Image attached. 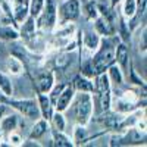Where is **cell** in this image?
<instances>
[{
  "label": "cell",
  "instance_id": "obj_1",
  "mask_svg": "<svg viewBox=\"0 0 147 147\" xmlns=\"http://www.w3.org/2000/svg\"><path fill=\"white\" fill-rule=\"evenodd\" d=\"M71 106H72V116L77 124L87 125L91 121L93 110H94V102H93L91 93H80L78 96H74Z\"/></svg>",
  "mask_w": 147,
  "mask_h": 147
},
{
  "label": "cell",
  "instance_id": "obj_2",
  "mask_svg": "<svg viewBox=\"0 0 147 147\" xmlns=\"http://www.w3.org/2000/svg\"><path fill=\"white\" fill-rule=\"evenodd\" d=\"M115 46L112 41L102 40L99 49L96 50V55L93 56V60L90 63L93 77L99 75L102 72H106V69L115 63Z\"/></svg>",
  "mask_w": 147,
  "mask_h": 147
},
{
  "label": "cell",
  "instance_id": "obj_3",
  "mask_svg": "<svg viewBox=\"0 0 147 147\" xmlns=\"http://www.w3.org/2000/svg\"><path fill=\"white\" fill-rule=\"evenodd\" d=\"M56 22H57V7H56L55 0H46L43 10L35 18L37 27L50 31L56 27Z\"/></svg>",
  "mask_w": 147,
  "mask_h": 147
},
{
  "label": "cell",
  "instance_id": "obj_4",
  "mask_svg": "<svg viewBox=\"0 0 147 147\" xmlns=\"http://www.w3.org/2000/svg\"><path fill=\"white\" fill-rule=\"evenodd\" d=\"M7 105H10L15 110H18L22 116H25V118H28L31 121H37V119L41 118L38 103H37V100H34V99L15 100V99H12V97H10Z\"/></svg>",
  "mask_w": 147,
  "mask_h": 147
},
{
  "label": "cell",
  "instance_id": "obj_5",
  "mask_svg": "<svg viewBox=\"0 0 147 147\" xmlns=\"http://www.w3.org/2000/svg\"><path fill=\"white\" fill-rule=\"evenodd\" d=\"M81 13V3L80 0H65L57 9V16L60 22H74L80 18Z\"/></svg>",
  "mask_w": 147,
  "mask_h": 147
},
{
  "label": "cell",
  "instance_id": "obj_6",
  "mask_svg": "<svg viewBox=\"0 0 147 147\" xmlns=\"http://www.w3.org/2000/svg\"><path fill=\"white\" fill-rule=\"evenodd\" d=\"M75 88L72 87V84H69V85H63V88H62V91L59 93V96H57V99H56V102H55V110H57V112H65V110H68L69 109V106H71V102H72V99H74V96H75Z\"/></svg>",
  "mask_w": 147,
  "mask_h": 147
},
{
  "label": "cell",
  "instance_id": "obj_7",
  "mask_svg": "<svg viewBox=\"0 0 147 147\" xmlns=\"http://www.w3.org/2000/svg\"><path fill=\"white\" fill-rule=\"evenodd\" d=\"M30 15V0H12V18L21 24Z\"/></svg>",
  "mask_w": 147,
  "mask_h": 147
},
{
  "label": "cell",
  "instance_id": "obj_8",
  "mask_svg": "<svg viewBox=\"0 0 147 147\" xmlns=\"http://www.w3.org/2000/svg\"><path fill=\"white\" fill-rule=\"evenodd\" d=\"M94 31L103 37H110L115 32V27L112 24V19L105 15H99L94 19Z\"/></svg>",
  "mask_w": 147,
  "mask_h": 147
},
{
  "label": "cell",
  "instance_id": "obj_9",
  "mask_svg": "<svg viewBox=\"0 0 147 147\" xmlns=\"http://www.w3.org/2000/svg\"><path fill=\"white\" fill-rule=\"evenodd\" d=\"M35 18L27 16V19L21 22V28H19V38H22L25 43H31L35 38Z\"/></svg>",
  "mask_w": 147,
  "mask_h": 147
},
{
  "label": "cell",
  "instance_id": "obj_10",
  "mask_svg": "<svg viewBox=\"0 0 147 147\" xmlns=\"http://www.w3.org/2000/svg\"><path fill=\"white\" fill-rule=\"evenodd\" d=\"M53 85H55V74L52 71L41 72L40 75L37 77V88H38V93L47 94L52 90Z\"/></svg>",
  "mask_w": 147,
  "mask_h": 147
},
{
  "label": "cell",
  "instance_id": "obj_11",
  "mask_svg": "<svg viewBox=\"0 0 147 147\" xmlns=\"http://www.w3.org/2000/svg\"><path fill=\"white\" fill-rule=\"evenodd\" d=\"M37 103H38V107H40L41 118L49 122L50 118H52V113L55 112V110H53V105H52L50 99H49V96L44 94V93H38V96H37Z\"/></svg>",
  "mask_w": 147,
  "mask_h": 147
},
{
  "label": "cell",
  "instance_id": "obj_12",
  "mask_svg": "<svg viewBox=\"0 0 147 147\" xmlns=\"http://www.w3.org/2000/svg\"><path fill=\"white\" fill-rule=\"evenodd\" d=\"M115 62L121 69H127L129 62V52L125 43H118L115 46Z\"/></svg>",
  "mask_w": 147,
  "mask_h": 147
},
{
  "label": "cell",
  "instance_id": "obj_13",
  "mask_svg": "<svg viewBox=\"0 0 147 147\" xmlns=\"http://www.w3.org/2000/svg\"><path fill=\"white\" fill-rule=\"evenodd\" d=\"M100 43H102V37H100V34H97L94 30H93V31L84 32L82 44H84V47L87 49V50H90V52H96L97 49H99Z\"/></svg>",
  "mask_w": 147,
  "mask_h": 147
},
{
  "label": "cell",
  "instance_id": "obj_14",
  "mask_svg": "<svg viewBox=\"0 0 147 147\" xmlns=\"http://www.w3.org/2000/svg\"><path fill=\"white\" fill-rule=\"evenodd\" d=\"M3 60H5V69L12 75H21L24 72V63L19 57L12 55V56L5 57Z\"/></svg>",
  "mask_w": 147,
  "mask_h": 147
},
{
  "label": "cell",
  "instance_id": "obj_15",
  "mask_svg": "<svg viewBox=\"0 0 147 147\" xmlns=\"http://www.w3.org/2000/svg\"><path fill=\"white\" fill-rule=\"evenodd\" d=\"M97 93V106H99V113H106L112 106V94H110V88L107 90H100Z\"/></svg>",
  "mask_w": 147,
  "mask_h": 147
},
{
  "label": "cell",
  "instance_id": "obj_16",
  "mask_svg": "<svg viewBox=\"0 0 147 147\" xmlns=\"http://www.w3.org/2000/svg\"><path fill=\"white\" fill-rule=\"evenodd\" d=\"M72 87L78 93H94V82L85 75L77 77L72 82Z\"/></svg>",
  "mask_w": 147,
  "mask_h": 147
},
{
  "label": "cell",
  "instance_id": "obj_17",
  "mask_svg": "<svg viewBox=\"0 0 147 147\" xmlns=\"http://www.w3.org/2000/svg\"><path fill=\"white\" fill-rule=\"evenodd\" d=\"M47 129H49V122H47L46 119H43V118L37 119L35 124H34V127H32L31 131H30L28 138H30V140H35V141L40 140L44 134L47 132Z\"/></svg>",
  "mask_w": 147,
  "mask_h": 147
},
{
  "label": "cell",
  "instance_id": "obj_18",
  "mask_svg": "<svg viewBox=\"0 0 147 147\" xmlns=\"http://www.w3.org/2000/svg\"><path fill=\"white\" fill-rule=\"evenodd\" d=\"M19 38V31L12 28L10 24L0 22V40L2 41H15Z\"/></svg>",
  "mask_w": 147,
  "mask_h": 147
},
{
  "label": "cell",
  "instance_id": "obj_19",
  "mask_svg": "<svg viewBox=\"0 0 147 147\" xmlns=\"http://www.w3.org/2000/svg\"><path fill=\"white\" fill-rule=\"evenodd\" d=\"M16 127H18V115H9L0 119V129H2L3 134H9L12 131H15Z\"/></svg>",
  "mask_w": 147,
  "mask_h": 147
},
{
  "label": "cell",
  "instance_id": "obj_20",
  "mask_svg": "<svg viewBox=\"0 0 147 147\" xmlns=\"http://www.w3.org/2000/svg\"><path fill=\"white\" fill-rule=\"evenodd\" d=\"M106 74H107V77H109L110 84H118V85H121L122 82H124V75H122V69H121L118 65L112 63V65H110V66L106 69Z\"/></svg>",
  "mask_w": 147,
  "mask_h": 147
},
{
  "label": "cell",
  "instance_id": "obj_21",
  "mask_svg": "<svg viewBox=\"0 0 147 147\" xmlns=\"http://www.w3.org/2000/svg\"><path fill=\"white\" fill-rule=\"evenodd\" d=\"M137 2L136 0H122V16L125 19H132L137 13Z\"/></svg>",
  "mask_w": 147,
  "mask_h": 147
},
{
  "label": "cell",
  "instance_id": "obj_22",
  "mask_svg": "<svg viewBox=\"0 0 147 147\" xmlns=\"http://www.w3.org/2000/svg\"><path fill=\"white\" fill-rule=\"evenodd\" d=\"M52 141H53L52 143L53 146H60V147H71V146H74L72 140L65 136V132L56 131V129L52 131Z\"/></svg>",
  "mask_w": 147,
  "mask_h": 147
},
{
  "label": "cell",
  "instance_id": "obj_23",
  "mask_svg": "<svg viewBox=\"0 0 147 147\" xmlns=\"http://www.w3.org/2000/svg\"><path fill=\"white\" fill-rule=\"evenodd\" d=\"M49 122H52L53 129L65 132L66 121H65V118H63V112H57V110H55V112L52 113V118H50V121H49Z\"/></svg>",
  "mask_w": 147,
  "mask_h": 147
},
{
  "label": "cell",
  "instance_id": "obj_24",
  "mask_svg": "<svg viewBox=\"0 0 147 147\" xmlns=\"http://www.w3.org/2000/svg\"><path fill=\"white\" fill-rule=\"evenodd\" d=\"M0 91L5 93L7 97H12V94H13V85H12V81L3 72H0Z\"/></svg>",
  "mask_w": 147,
  "mask_h": 147
},
{
  "label": "cell",
  "instance_id": "obj_25",
  "mask_svg": "<svg viewBox=\"0 0 147 147\" xmlns=\"http://www.w3.org/2000/svg\"><path fill=\"white\" fill-rule=\"evenodd\" d=\"M84 9H85V15H87V18L91 19V21H94L97 16L100 15L99 6H97V3L94 2V0H87V2H85Z\"/></svg>",
  "mask_w": 147,
  "mask_h": 147
},
{
  "label": "cell",
  "instance_id": "obj_26",
  "mask_svg": "<svg viewBox=\"0 0 147 147\" xmlns=\"http://www.w3.org/2000/svg\"><path fill=\"white\" fill-rule=\"evenodd\" d=\"M87 138V134H85V125H80L77 124L75 129H74V137H72V141H75L74 144H81L85 141Z\"/></svg>",
  "mask_w": 147,
  "mask_h": 147
},
{
  "label": "cell",
  "instance_id": "obj_27",
  "mask_svg": "<svg viewBox=\"0 0 147 147\" xmlns=\"http://www.w3.org/2000/svg\"><path fill=\"white\" fill-rule=\"evenodd\" d=\"M46 0H30V16L37 18L44 7Z\"/></svg>",
  "mask_w": 147,
  "mask_h": 147
},
{
  "label": "cell",
  "instance_id": "obj_28",
  "mask_svg": "<svg viewBox=\"0 0 147 147\" xmlns=\"http://www.w3.org/2000/svg\"><path fill=\"white\" fill-rule=\"evenodd\" d=\"M9 136V144H12V146H22V137L19 136V134H16V131H12V132H9L7 134Z\"/></svg>",
  "mask_w": 147,
  "mask_h": 147
},
{
  "label": "cell",
  "instance_id": "obj_29",
  "mask_svg": "<svg viewBox=\"0 0 147 147\" xmlns=\"http://www.w3.org/2000/svg\"><path fill=\"white\" fill-rule=\"evenodd\" d=\"M141 40H140V49L143 50V53H146V28H143V34H141Z\"/></svg>",
  "mask_w": 147,
  "mask_h": 147
},
{
  "label": "cell",
  "instance_id": "obj_30",
  "mask_svg": "<svg viewBox=\"0 0 147 147\" xmlns=\"http://www.w3.org/2000/svg\"><path fill=\"white\" fill-rule=\"evenodd\" d=\"M5 57H6V47L2 41H0V60H3Z\"/></svg>",
  "mask_w": 147,
  "mask_h": 147
},
{
  "label": "cell",
  "instance_id": "obj_31",
  "mask_svg": "<svg viewBox=\"0 0 147 147\" xmlns=\"http://www.w3.org/2000/svg\"><path fill=\"white\" fill-rule=\"evenodd\" d=\"M9 99H10V97H7L5 93H2V91H0V103L7 105V103H9Z\"/></svg>",
  "mask_w": 147,
  "mask_h": 147
},
{
  "label": "cell",
  "instance_id": "obj_32",
  "mask_svg": "<svg viewBox=\"0 0 147 147\" xmlns=\"http://www.w3.org/2000/svg\"><path fill=\"white\" fill-rule=\"evenodd\" d=\"M6 109H7V105H3V103H0V119H2L6 113Z\"/></svg>",
  "mask_w": 147,
  "mask_h": 147
},
{
  "label": "cell",
  "instance_id": "obj_33",
  "mask_svg": "<svg viewBox=\"0 0 147 147\" xmlns=\"http://www.w3.org/2000/svg\"><path fill=\"white\" fill-rule=\"evenodd\" d=\"M138 7H146V0H136Z\"/></svg>",
  "mask_w": 147,
  "mask_h": 147
},
{
  "label": "cell",
  "instance_id": "obj_34",
  "mask_svg": "<svg viewBox=\"0 0 147 147\" xmlns=\"http://www.w3.org/2000/svg\"><path fill=\"white\" fill-rule=\"evenodd\" d=\"M118 2H121V0H112V6H115Z\"/></svg>",
  "mask_w": 147,
  "mask_h": 147
},
{
  "label": "cell",
  "instance_id": "obj_35",
  "mask_svg": "<svg viewBox=\"0 0 147 147\" xmlns=\"http://www.w3.org/2000/svg\"><path fill=\"white\" fill-rule=\"evenodd\" d=\"M2 137H3V132H2V129H0V141H2ZM2 144V143H0Z\"/></svg>",
  "mask_w": 147,
  "mask_h": 147
},
{
  "label": "cell",
  "instance_id": "obj_36",
  "mask_svg": "<svg viewBox=\"0 0 147 147\" xmlns=\"http://www.w3.org/2000/svg\"><path fill=\"white\" fill-rule=\"evenodd\" d=\"M84 2H87V0H84Z\"/></svg>",
  "mask_w": 147,
  "mask_h": 147
}]
</instances>
